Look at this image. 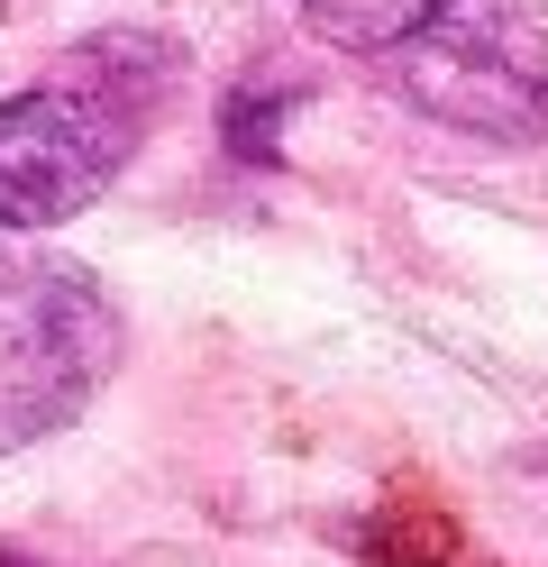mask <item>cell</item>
I'll use <instances>...</instances> for the list:
<instances>
[{
    "instance_id": "obj_4",
    "label": "cell",
    "mask_w": 548,
    "mask_h": 567,
    "mask_svg": "<svg viewBox=\"0 0 548 567\" xmlns=\"http://www.w3.org/2000/svg\"><path fill=\"white\" fill-rule=\"evenodd\" d=\"M0 567H46L37 549H19V540H0Z\"/></svg>"
},
{
    "instance_id": "obj_3",
    "label": "cell",
    "mask_w": 548,
    "mask_h": 567,
    "mask_svg": "<svg viewBox=\"0 0 548 567\" xmlns=\"http://www.w3.org/2000/svg\"><path fill=\"white\" fill-rule=\"evenodd\" d=\"M375 74L438 128L530 147L548 128V0H438Z\"/></svg>"
},
{
    "instance_id": "obj_1",
    "label": "cell",
    "mask_w": 548,
    "mask_h": 567,
    "mask_svg": "<svg viewBox=\"0 0 548 567\" xmlns=\"http://www.w3.org/2000/svg\"><path fill=\"white\" fill-rule=\"evenodd\" d=\"M193 55L165 28H92V38L55 47L37 74L0 101V229L37 238L64 229L137 165V147L174 111Z\"/></svg>"
},
{
    "instance_id": "obj_2",
    "label": "cell",
    "mask_w": 548,
    "mask_h": 567,
    "mask_svg": "<svg viewBox=\"0 0 548 567\" xmlns=\"http://www.w3.org/2000/svg\"><path fill=\"white\" fill-rule=\"evenodd\" d=\"M128 358L110 284L55 247H0V457L73 431Z\"/></svg>"
}]
</instances>
